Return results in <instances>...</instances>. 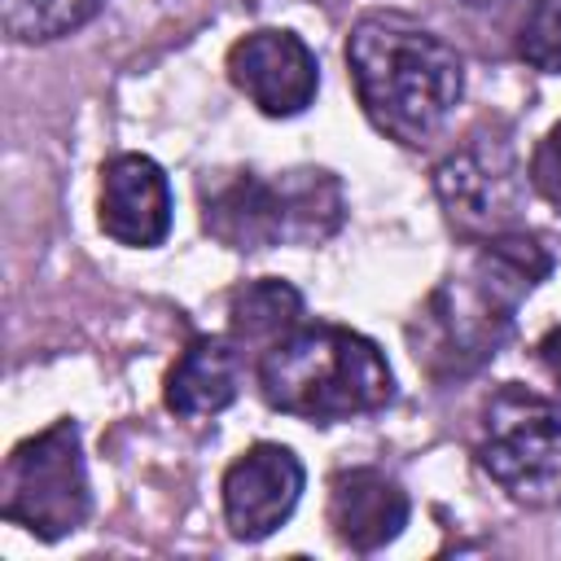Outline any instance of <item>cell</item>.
<instances>
[{
    "mask_svg": "<svg viewBox=\"0 0 561 561\" xmlns=\"http://www.w3.org/2000/svg\"><path fill=\"white\" fill-rule=\"evenodd\" d=\"M548 272L552 254L539 245V237L517 228L478 237L465 267L434 285L412 324L416 364H425V373L438 381L482 368L508 337L522 298Z\"/></svg>",
    "mask_w": 561,
    "mask_h": 561,
    "instance_id": "6da1fadb",
    "label": "cell"
},
{
    "mask_svg": "<svg viewBox=\"0 0 561 561\" xmlns=\"http://www.w3.org/2000/svg\"><path fill=\"white\" fill-rule=\"evenodd\" d=\"M346 66L368 123L399 140H434L465 92L460 53L408 13H364L346 35Z\"/></svg>",
    "mask_w": 561,
    "mask_h": 561,
    "instance_id": "7a4b0ae2",
    "label": "cell"
},
{
    "mask_svg": "<svg viewBox=\"0 0 561 561\" xmlns=\"http://www.w3.org/2000/svg\"><path fill=\"white\" fill-rule=\"evenodd\" d=\"M259 390L285 416L333 425L381 412L394 399V373L373 337L342 324H298L263 351Z\"/></svg>",
    "mask_w": 561,
    "mask_h": 561,
    "instance_id": "3957f363",
    "label": "cell"
},
{
    "mask_svg": "<svg viewBox=\"0 0 561 561\" xmlns=\"http://www.w3.org/2000/svg\"><path fill=\"white\" fill-rule=\"evenodd\" d=\"M342 180L324 167H294L272 180L237 171L202 193V224L228 250L320 245L342 228Z\"/></svg>",
    "mask_w": 561,
    "mask_h": 561,
    "instance_id": "277c9868",
    "label": "cell"
},
{
    "mask_svg": "<svg viewBox=\"0 0 561 561\" xmlns=\"http://www.w3.org/2000/svg\"><path fill=\"white\" fill-rule=\"evenodd\" d=\"M482 473L526 508L561 504V394L530 386H500L482 403L478 425Z\"/></svg>",
    "mask_w": 561,
    "mask_h": 561,
    "instance_id": "5b68a950",
    "label": "cell"
},
{
    "mask_svg": "<svg viewBox=\"0 0 561 561\" xmlns=\"http://www.w3.org/2000/svg\"><path fill=\"white\" fill-rule=\"evenodd\" d=\"M88 513L92 486L83 465V438L75 416H57L9 451L0 473V517L53 543L61 535H75Z\"/></svg>",
    "mask_w": 561,
    "mask_h": 561,
    "instance_id": "8992f818",
    "label": "cell"
},
{
    "mask_svg": "<svg viewBox=\"0 0 561 561\" xmlns=\"http://www.w3.org/2000/svg\"><path fill=\"white\" fill-rule=\"evenodd\" d=\"M434 193L465 237H495L517 224L522 210V167L504 136L469 131L438 167Z\"/></svg>",
    "mask_w": 561,
    "mask_h": 561,
    "instance_id": "52a82bcc",
    "label": "cell"
},
{
    "mask_svg": "<svg viewBox=\"0 0 561 561\" xmlns=\"http://www.w3.org/2000/svg\"><path fill=\"white\" fill-rule=\"evenodd\" d=\"M228 79L259 114L294 118L320 92V61L302 44V35L259 26L228 48Z\"/></svg>",
    "mask_w": 561,
    "mask_h": 561,
    "instance_id": "ba28073f",
    "label": "cell"
},
{
    "mask_svg": "<svg viewBox=\"0 0 561 561\" xmlns=\"http://www.w3.org/2000/svg\"><path fill=\"white\" fill-rule=\"evenodd\" d=\"M302 486H307V469L285 443L245 447L224 469V482H219L228 530L245 543L267 539L272 530H280L289 522V513L302 500Z\"/></svg>",
    "mask_w": 561,
    "mask_h": 561,
    "instance_id": "9c48e42d",
    "label": "cell"
},
{
    "mask_svg": "<svg viewBox=\"0 0 561 561\" xmlns=\"http://www.w3.org/2000/svg\"><path fill=\"white\" fill-rule=\"evenodd\" d=\"M96 224L110 241L153 250L171 232V184L149 153H114L101 167Z\"/></svg>",
    "mask_w": 561,
    "mask_h": 561,
    "instance_id": "30bf717a",
    "label": "cell"
},
{
    "mask_svg": "<svg viewBox=\"0 0 561 561\" xmlns=\"http://www.w3.org/2000/svg\"><path fill=\"white\" fill-rule=\"evenodd\" d=\"M324 513H329V530L337 535V543H346L351 552H377L403 535L412 504L394 478H386L381 469L355 465L329 478Z\"/></svg>",
    "mask_w": 561,
    "mask_h": 561,
    "instance_id": "8fae6325",
    "label": "cell"
},
{
    "mask_svg": "<svg viewBox=\"0 0 561 561\" xmlns=\"http://www.w3.org/2000/svg\"><path fill=\"white\" fill-rule=\"evenodd\" d=\"M241 394V355L232 337H193L162 386V399L175 416L202 421V416H219L224 408H232V399Z\"/></svg>",
    "mask_w": 561,
    "mask_h": 561,
    "instance_id": "7c38bea8",
    "label": "cell"
},
{
    "mask_svg": "<svg viewBox=\"0 0 561 561\" xmlns=\"http://www.w3.org/2000/svg\"><path fill=\"white\" fill-rule=\"evenodd\" d=\"M298 324H302V294L280 276L245 280L228 298V337L237 346H263L267 351L272 342H280Z\"/></svg>",
    "mask_w": 561,
    "mask_h": 561,
    "instance_id": "4fadbf2b",
    "label": "cell"
},
{
    "mask_svg": "<svg viewBox=\"0 0 561 561\" xmlns=\"http://www.w3.org/2000/svg\"><path fill=\"white\" fill-rule=\"evenodd\" d=\"M105 0H0L4 31L22 44H48L92 22Z\"/></svg>",
    "mask_w": 561,
    "mask_h": 561,
    "instance_id": "5bb4252c",
    "label": "cell"
},
{
    "mask_svg": "<svg viewBox=\"0 0 561 561\" xmlns=\"http://www.w3.org/2000/svg\"><path fill=\"white\" fill-rule=\"evenodd\" d=\"M517 57L543 75H561V0H535L517 26Z\"/></svg>",
    "mask_w": 561,
    "mask_h": 561,
    "instance_id": "9a60e30c",
    "label": "cell"
},
{
    "mask_svg": "<svg viewBox=\"0 0 561 561\" xmlns=\"http://www.w3.org/2000/svg\"><path fill=\"white\" fill-rule=\"evenodd\" d=\"M530 188L552 210H561V123H552L530 153Z\"/></svg>",
    "mask_w": 561,
    "mask_h": 561,
    "instance_id": "2e32d148",
    "label": "cell"
},
{
    "mask_svg": "<svg viewBox=\"0 0 561 561\" xmlns=\"http://www.w3.org/2000/svg\"><path fill=\"white\" fill-rule=\"evenodd\" d=\"M535 359H539V368L548 373V381H552L557 394H561V324H552V329L535 342Z\"/></svg>",
    "mask_w": 561,
    "mask_h": 561,
    "instance_id": "e0dca14e",
    "label": "cell"
},
{
    "mask_svg": "<svg viewBox=\"0 0 561 561\" xmlns=\"http://www.w3.org/2000/svg\"><path fill=\"white\" fill-rule=\"evenodd\" d=\"M465 4H473V9H478V4H495V0H465Z\"/></svg>",
    "mask_w": 561,
    "mask_h": 561,
    "instance_id": "ac0fdd59",
    "label": "cell"
}]
</instances>
